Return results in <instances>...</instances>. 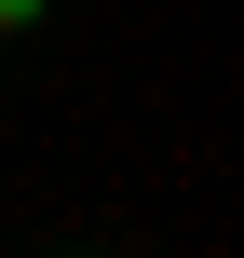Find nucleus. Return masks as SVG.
<instances>
[{
  "instance_id": "1",
  "label": "nucleus",
  "mask_w": 244,
  "mask_h": 258,
  "mask_svg": "<svg viewBox=\"0 0 244 258\" xmlns=\"http://www.w3.org/2000/svg\"><path fill=\"white\" fill-rule=\"evenodd\" d=\"M14 27H27V14H14V0H0V41H14Z\"/></svg>"
},
{
  "instance_id": "2",
  "label": "nucleus",
  "mask_w": 244,
  "mask_h": 258,
  "mask_svg": "<svg viewBox=\"0 0 244 258\" xmlns=\"http://www.w3.org/2000/svg\"><path fill=\"white\" fill-rule=\"evenodd\" d=\"M14 14H41V0H14Z\"/></svg>"
}]
</instances>
